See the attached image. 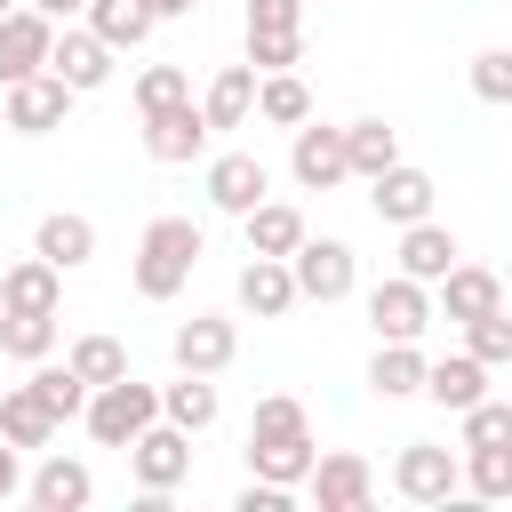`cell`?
Segmentation results:
<instances>
[{
  "label": "cell",
  "mask_w": 512,
  "mask_h": 512,
  "mask_svg": "<svg viewBox=\"0 0 512 512\" xmlns=\"http://www.w3.org/2000/svg\"><path fill=\"white\" fill-rule=\"evenodd\" d=\"M312 456H320V448H312L304 400H296V392H264L256 416H248V472H256V480H280V488H304Z\"/></svg>",
  "instance_id": "1"
},
{
  "label": "cell",
  "mask_w": 512,
  "mask_h": 512,
  "mask_svg": "<svg viewBox=\"0 0 512 512\" xmlns=\"http://www.w3.org/2000/svg\"><path fill=\"white\" fill-rule=\"evenodd\" d=\"M200 256H208V232H200L192 216H152V224L136 232V296H144V304L184 296L192 272H200Z\"/></svg>",
  "instance_id": "2"
},
{
  "label": "cell",
  "mask_w": 512,
  "mask_h": 512,
  "mask_svg": "<svg viewBox=\"0 0 512 512\" xmlns=\"http://www.w3.org/2000/svg\"><path fill=\"white\" fill-rule=\"evenodd\" d=\"M152 416H160V392H152V384H136V376L88 384V408H80V424H88V440H96V448H128Z\"/></svg>",
  "instance_id": "3"
},
{
  "label": "cell",
  "mask_w": 512,
  "mask_h": 512,
  "mask_svg": "<svg viewBox=\"0 0 512 512\" xmlns=\"http://www.w3.org/2000/svg\"><path fill=\"white\" fill-rule=\"evenodd\" d=\"M288 280H296V304H344L352 288H360V256L344 248V240H296L288 248Z\"/></svg>",
  "instance_id": "4"
},
{
  "label": "cell",
  "mask_w": 512,
  "mask_h": 512,
  "mask_svg": "<svg viewBox=\"0 0 512 512\" xmlns=\"http://www.w3.org/2000/svg\"><path fill=\"white\" fill-rule=\"evenodd\" d=\"M432 320H440V312H432V288H424V280L392 272V280L368 288V328H376V344H424Z\"/></svg>",
  "instance_id": "5"
},
{
  "label": "cell",
  "mask_w": 512,
  "mask_h": 512,
  "mask_svg": "<svg viewBox=\"0 0 512 512\" xmlns=\"http://www.w3.org/2000/svg\"><path fill=\"white\" fill-rule=\"evenodd\" d=\"M128 472H136V488H144V496L184 488V480H192V432H176L168 416H152V424L128 440Z\"/></svg>",
  "instance_id": "6"
},
{
  "label": "cell",
  "mask_w": 512,
  "mask_h": 512,
  "mask_svg": "<svg viewBox=\"0 0 512 512\" xmlns=\"http://www.w3.org/2000/svg\"><path fill=\"white\" fill-rule=\"evenodd\" d=\"M64 112H72V88L56 72H32V80L0 88V128H16V136H48V128H64Z\"/></svg>",
  "instance_id": "7"
},
{
  "label": "cell",
  "mask_w": 512,
  "mask_h": 512,
  "mask_svg": "<svg viewBox=\"0 0 512 512\" xmlns=\"http://www.w3.org/2000/svg\"><path fill=\"white\" fill-rule=\"evenodd\" d=\"M304 488H312V504H320V512H368V496H376V472H368V456H352V448H328V456H312Z\"/></svg>",
  "instance_id": "8"
},
{
  "label": "cell",
  "mask_w": 512,
  "mask_h": 512,
  "mask_svg": "<svg viewBox=\"0 0 512 512\" xmlns=\"http://www.w3.org/2000/svg\"><path fill=\"white\" fill-rule=\"evenodd\" d=\"M48 72H56L72 96H88V88H104V80H112V48L72 16V24H56V40H48Z\"/></svg>",
  "instance_id": "9"
},
{
  "label": "cell",
  "mask_w": 512,
  "mask_h": 512,
  "mask_svg": "<svg viewBox=\"0 0 512 512\" xmlns=\"http://www.w3.org/2000/svg\"><path fill=\"white\" fill-rule=\"evenodd\" d=\"M296 144H288V176L304 184V192H336L352 168H344V128H320V120H296L288 128Z\"/></svg>",
  "instance_id": "10"
},
{
  "label": "cell",
  "mask_w": 512,
  "mask_h": 512,
  "mask_svg": "<svg viewBox=\"0 0 512 512\" xmlns=\"http://www.w3.org/2000/svg\"><path fill=\"white\" fill-rule=\"evenodd\" d=\"M392 488L408 496V504H448L464 480H456V448H432V440H408L400 456H392Z\"/></svg>",
  "instance_id": "11"
},
{
  "label": "cell",
  "mask_w": 512,
  "mask_h": 512,
  "mask_svg": "<svg viewBox=\"0 0 512 512\" xmlns=\"http://www.w3.org/2000/svg\"><path fill=\"white\" fill-rule=\"evenodd\" d=\"M144 152H152L160 168H184V160H200V152H208V120H200V104L184 96V104H160V112H144Z\"/></svg>",
  "instance_id": "12"
},
{
  "label": "cell",
  "mask_w": 512,
  "mask_h": 512,
  "mask_svg": "<svg viewBox=\"0 0 512 512\" xmlns=\"http://www.w3.org/2000/svg\"><path fill=\"white\" fill-rule=\"evenodd\" d=\"M200 192H208V208L248 216V208L272 192V168H264L256 152H216V160H208V176H200Z\"/></svg>",
  "instance_id": "13"
},
{
  "label": "cell",
  "mask_w": 512,
  "mask_h": 512,
  "mask_svg": "<svg viewBox=\"0 0 512 512\" xmlns=\"http://www.w3.org/2000/svg\"><path fill=\"white\" fill-rule=\"evenodd\" d=\"M432 192H440V184H432L424 168H408V160H392V168L368 176V208H376V224H392V232L416 224V216H432Z\"/></svg>",
  "instance_id": "14"
},
{
  "label": "cell",
  "mask_w": 512,
  "mask_h": 512,
  "mask_svg": "<svg viewBox=\"0 0 512 512\" xmlns=\"http://www.w3.org/2000/svg\"><path fill=\"white\" fill-rule=\"evenodd\" d=\"M432 288H440L432 312H448V328H464V320H480V312H504V280H496L488 264H464V256H456Z\"/></svg>",
  "instance_id": "15"
},
{
  "label": "cell",
  "mask_w": 512,
  "mask_h": 512,
  "mask_svg": "<svg viewBox=\"0 0 512 512\" xmlns=\"http://www.w3.org/2000/svg\"><path fill=\"white\" fill-rule=\"evenodd\" d=\"M168 352H176V368H192V376H224L232 352H240V328H232L224 312H192V320L168 336Z\"/></svg>",
  "instance_id": "16"
},
{
  "label": "cell",
  "mask_w": 512,
  "mask_h": 512,
  "mask_svg": "<svg viewBox=\"0 0 512 512\" xmlns=\"http://www.w3.org/2000/svg\"><path fill=\"white\" fill-rule=\"evenodd\" d=\"M48 40H56V24H48L40 8H8V16H0V88L48 72Z\"/></svg>",
  "instance_id": "17"
},
{
  "label": "cell",
  "mask_w": 512,
  "mask_h": 512,
  "mask_svg": "<svg viewBox=\"0 0 512 512\" xmlns=\"http://www.w3.org/2000/svg\"><path fill=\"white\" fill-rule=\"evenodd\" d=\"M0 312H64V272L48 256H16L0 272Z\"/></svg>",
  "instance_id": "18"
},
{
  "label": "cell",
  "mask_w": 512,
  "mask_h": 512,
  "mask_svg": "<svg viewBox=\"0 0 512 512\" xmlns=\"http://www.w3.org/2000/svg\"><path fill=\"white\" fill-rule=\"evenodd\" d=\"M232 296H240V312H256V320H288V312H296V280H288V256H248Z\"/></svg>",
  "instance_id": "19"
},
{
  "label": "cell",
  "mask_w": 512,
  "mask_h": 512,
  "mask_svg": "<svg viewBox=\"0 0 512 512\" xmlns=\"http://www.w3.org/2000/svg\"><path fill=\"white\" fill-rule=\"evenodd\" d=\"M32 256H48L56 272H80V264L96 256V224H88L80 208H48L40 232H32Z\"/></svg>",
  "instance_id": "20"
},
{
  "label": "cell",
  "mask_w": 512,
  "mask_h": 512,
  "mask_svg": "<svg viewBox=\"0 0 512 512\" xmlns=\"http://www.w3.org/2000/svg\"><path fill=\"white\" fill-rule=\"evenodd\" d=\"M456 256H464V248H456V232H448L440 216H416V224H400V272H408V280H424V288H432V280H440Z\"/></svg>",
  "instance_id": "21"
},
{
  "label": "cell",
  "mask_w": 512,
  "mask_h": 512,
  "mask_svg": "<svg viewBox=\"0 0 512 512\" xmlns=\"http://www.w3.org/2000/svg\"><path fill=\"white\" fill-rule=\"evenodd\" d=\"M24 496H32L40 512H80V504L96 496V472H88L80 456H40V472L24 480Z\"/></svg>",
  "instance_id": "22"
},
{
  "label": "cell",
  "mask_w": 512,
  "mask_h": 512,
  "mask_svg": "<svg viewBox=\"0 0 512 512\" xmlns=\"http://www.w3.org/2000/svg\"><path fill=\"white\" fill-rule=\"evenodd\" d=\"M488 376H496V368H480L472 352H448V360H424V384H416V392L440 400V408H472V400L488 392Z\"/></svg>",
  "instance_id": "23"
},
{
  "label": "cell",
  "mask_w": 512,
  "mask_h": 512,
  "mask_svg": "<svg viewBox=\"0 0 512 512\" xmlns=\"http://www.w3.org/2000/svg\"><path fill=\"white\" fill-rule=\"evenodd\" d=\"M248 104H256V64H224V72L208 80V96H200L208 136H216V128H248Z\"/></svg>",
  "instance_id": "24"
},
{
  "label": "cell",
  "mask_w": 512,
  "mask_h": 512,
  "mask_svg": "<svg viewBox=\"0 0 512 512\" xmlns=\"http://www.w3.org/2000/svg\"><path fill=\"white\" fill-rule=\"evenodd\" d=\"M216 408H224V400H216V384H208V376H192V368H176V384H160V416H168L176 432H192V440L216 424Z\"/></svg>",
  "instance_id": "25"
},
{
  "label": "cell",
  "mask_w": 512,
  "mask_h": 512,
  "mask_svg": "<svg viewBox=\"0 0 512 512\" xmlns=\"http://www.w3.org/2000/svg\"><path fill=\"white\" fill-rule=\"evenodd\" d=\"M0 440H8L16 456L56 440V416L40 408V392H32V384H8V392H0Z\"/></svg>",
  "instance_id": "26"
},
{
  "label": "cell",
  "mask_w": 512,
  "mask_h": 512,
  "mask_svg": "<svg viewBox=\"0 0 512 512\" xmlns=\"http://www.w3.org/2000/svg\"><path fill=\"white\" fill-rule=\"evenodd\" d=\"M80 24L112 48V56H128V48H144V32H152V8L144 0H88L80 8Z\"/></svg>",
  "instance_id": "27"
},
{
  "label": "cell",
  "mask_w": 512,
  "mask_h": 512,
  "mask_svg": "<svg viewBox=\"0 0 512 512\" xmlns=\"http://www.w3.org/2000/svg\"><path fill=\"white\" fill-rule=\"evenodd\" d=\"M240 224H248V256H288V248L304 240V216H296L288 200H272V192H264Z\"/></svg>",
  "instance_id": "28"
},
{
  "label": "cell",
  "mask_w": 512,
  "mask_h": 512,
  "mask_svg": "<svg viewBox=\"0 0 512 512\" xmlns=\"http://www.w3.org/2000/svg\"><path fill=\"white\" fill-rule=\"evenodd\" d=\"M416 384H424V344H376L368 392L376 400H416Z\"/></svg>",
  "instance_id": "29"
},
{
  "label": "cell",
  "mask_w": 512,
  "mask_h": 512,
  "mask_svg": "<svg viewBox=\"0 0 512 512\" xmlns=\"http://www.w3.org/2000/svg\"><path fill=\"white\" fill-rule=\"evenodd\" d=\"M248 112L272 120V128H296V120H312V88L296 72H256V104Z\"/></svg>",
  "instance_id": "30"
},
{
  "label": "cell",
  "mask_w": 512,
  "mask_h": 512,
  "mask_svg": "<svg viewBox=\"0 0 512 512\" xmlns=\"http://www.w3.org/2000/svg\"><path fill=\"white\" fill-rule=\"evenodd\" d=\"M456 480L480 496V504H504L512 496V440H488V448H464V464H456Z\"/></svg>",
  "instance_id": "31"
},
{
  "label": "cell",
  "mask_w": 512,
  "mask_h": 512,
  "mask_svg": "<svg viewBox=\"0 0 512 512\" xmlns=\"http://www.w3.org/2000/svg\"><path fill=\"white\" fill-rule=\"evenodd\" d=\"M392 160H400V128H384V120H352V128H344V168H352L360 184H368L376 168H392Z\"/></svg>",
  "instance_id": "32"
},
{
  "label": "cell",
  "mask_w": 512,
  "mask_h": 512,
  "mask_svg": "<svg viewBox=\"0 0 512 512\" xmlns=\"http://www.w3.org/2000/svg\"><path fill=\"white\" fill-rule=\"evenodd\" d=\"M24 384L40 392V408H48L56 424H72V416L88 408V384H80V376H72V368H64L56 352H48V360H32V376H24Z\"/></svg>",
  "instance_id": "33"
},
{
  "label": "cell",
  "mask_w": 512,
  "mask_h": 512,
  "mask_svg": "<svg viewBox=\"0 0 512 512\" xmlns=\"http://www.w3.org/2000/svg\"><path fill=\"white\" fill-rule=\"evenodd\" d=\"M0 352L8 360H48L56 352V312H0Z\"/></svg>",
  "instance_id": "34"
},
{
  "label": "cell",
  "mask_w": 512,
  "mask_h": 512,
  "mask_svg": "<svg viewBox=\"0 0 512 512\" xmlns=\"http://www.w3.org/2000/svg\"><path fill=\"white\" fill-rule=\"evenodd\" d=\"M64 368H72L80 384H112V376H128V344H120V336H72Z\"/></svg>",
  "instance_id": "35"
},
{
  "label": "cell",
  "mask_w": 512,
  "mask_h": 512,
  "mask_svg": "<svg viewBox=\"0 0 512 512\" xmlns=\"http://www.w3.org/2000/svg\"><path fill=\"white\" fill-rule=\"evenodd\" d=\"M464 352H472L480 368H512V320H504V312L464 320Z\"/></svg>",
  "instance_id": "36"
},
{
  "label": "cell",
  "mask_w": 512,
  "mask_h": 512,
  "mask_svg": "<svg viewBox=\"0 0 512 512\" xmlns=\"http://www.w3.org/2000/svg\"><path fill=\"white\" fill-rule=\"evenodd\" d=\"M192 96V72L184 64H144L136 72V112H160V104H184Z\"/></svg>",
  "instance_id": "37"
},
{
  "label": "cell",
  "mask_w": 512,
  "mask_h": 512,
  "mask_svg": "<svg viewBox=\"0 0 512 512\" xmlns=\"http://www.w3.org/2000/svg\"><path fill=\"white\" fill-rule=\"evenodd\" d=\"M464 416V448H488V440H512V400H496V392H480L472 408H456Z\"/></svg>",
  "instance_id": "38"
},
{
  "label": "cell",
  "mask_w": 512,
  "mask_h": 512,
  "mask_svg": "<svg viewBox=\"0 0 512 512\" xmlns=\"http://www.w3.org/2000/svg\"><path fill=\"white\" fill-rule=\"evenodd\" d=\"M248 64L256 72H296L304 64V32H248Z\"/></svg>",
  "instance_id": "39"
},
{
  "label": "cell",
  "mask_w": 512,
  "mask_h": 512,
  "mask_svg": "<svg viewBox=\"0 0 512 512\" xmlns=\"http://www.w3.org/2000/svg\"><path fill=\"white\" fill-rule=\"evenodd\" d=\"M472 96L480 104H512V48H480L472 56Z\"/></svg>",
  "instance_id": "40"
},
{
  "label": "cell",
  "mask_w": 512,
  "mask_h": 512,
  "mask_svg": "<svg viewBox=\"0 0 512 512\" xmlns=\"http://www.w3.org/2000/svg\"><path fill=\"white\" fill-rule=\"evenodd\" d=\"M248 32H304V0H248Z\"/></svg>",
  "instance_id": "41"
},
{
  "label": "cell",
  "mask_w": 512,
  "mask_h": 512,
  "mask_svg": "<svg viewBox=\"0 0 512 512\" xmlns=\"http://www.w3.org/2000/svg\"><path fill=\"white\" fill-rule=\"evenodd\" d=\"M288 496H296V488H280V480H256V472H248V488L232 496V512H288Z\"/></svg>",
  "instance_id": "42"
},
{
  "label": "cell",
  "mask_w": 512,
  "mask_h": 512,
  "mask_svg": "<svg viewBox=\"0 0 512 512\" xmlns=\"http://www.w3.org/2000/svg\"><path fill=\"white\" fill-rule=\"evenodd\" d=\"M16 488H24V464H16V448H8V440H0V504H8V496H16Z\"/></svg>",
  "instance_id": "43"
},
{
  "label": "cell",
  "mask_w": 512,
  "mask_h": 512,
  "mask_svg": "<svg viewBox=\"0 0 512 512\" xmlns=\"http://www.w3.org/2000/svg\"><path fill=\"white\" fill-rule=\"evenodd\" d=\"M24 8H40V16H48V24H72V16H80V8H88V0H24Z\"/></svg>",
  "instance_id": "44"
},
{
  "label": "cell",
  "mask_w": 512,
  "mask_h": 512,
  "mask_svg": "<svg viewBox=\"0 0 512 512\" xmlns=\"http://www.w3.org/2000/svg\"><path fill=\"white\" fill-rule=\"evenodd\" d=\"M144 8H152V24H160V16H192V8H208V0H144Z\"/></svg>",
  "instance_id": "45"
},
{
  "label": "cell",
  "mask_w": 512,
  "mask_h": 512,
  "mask_svg": "<svg viewBox=\"0 0 512 512\" xmlns=\"http://www.w3.org/2000/svg\"><path fill=\"white\" fill-rule=\"evenodd\" d=\"M8 8H24V0H0V16H8Z\"/></svg>",
  "instance_id": "46"
}]
</instances>
